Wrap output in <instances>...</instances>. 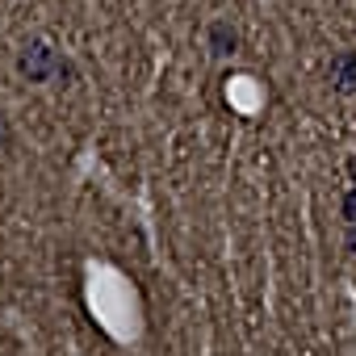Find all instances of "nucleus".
Listing matches in <instances>:
<instances>
[{
	"instance_id": "1",
	"label": "nucleus",
	"mask_w": 356,
	"mask_h": 356,
	"mask_svg": "<svg viewBox=\"0 0 356 356\" xmlns=\"http://www.w3.org/2000/svg\"><path fill=\"white\" fill-rule=\"evenodd\" d=\"M55 67H59V55H55L51 42H42V38L26 42L22 55H17V72H22L30 84H47V80H55Z\"/></svg>"
},
{
	"instance_id": "2",
	"label": "nucleus",
	"mask_w": 356,
	"mask_h": 356,
	"mask_svg": "<svg viewBox=\"0 0 356 356\" xmlns=\"http://www.w3.org/2000/svg\"><path fill=\"white\" fill-rule=\"evenodd\" d=\"M206 47H210L214 59H231V55L239 51V30L218 17V22H210V30H206Z\"/></svg>"
},
{
	"instance_id": "3",
	"label": "nucleus",
	"mask_w": 356,
	"mask_h": 356,
	"mask_svg": "<svg viewBox=\"0 0 356 356\" xmlns=\"http://www.w3.org/2000/svg\"><path fill=\"white\" fill-rule=\"evenodd\" d=\"M331 88L339 97H352L356 92V51H339L331 59Z\"/></svg>"
},
{
	"instance_id": "4",
	"label": "nucleus",
	"mask_w": 356,
	"mask_h": 356,
	"mask_svg": "<svg viewBox=\"0 0 356 356\" xmlns=\"http://www.w3.org/2000/svg\"><path fill=\"white\" fill-rule=\"evenodd\" d=\"M339 214H343V222H348V227H356V189H348V193H343Z\"/></svg>"
},
{
	"instance_id": "5",
	"label": "nucleus",
	"mask_w": 356,
	"mask_h": 356,
	"mask_svg": "<svg viewBox=\"0 0 356 356\" xmlns=\"http://www.w3.org/2000/svg\"><path fill=\"white\" fill-rule=\"evenodd\" d=\"M343 252L356 256V227H348V235H343Z\"/></svg>"
},
{
	"instance_id": "6",
	"label": "nucleus",
	"mask_w": 356,
	"mask_h": 356,
	"mask_svg": "<svg viewBox=\"0 0 356 356\" xmlns=\"http://www.w3.org/2000/svg\"><path fill=\"white\" fill-rule=\"evenodd\" d=\"M348 176H352V181H356V155L348 159Z\"/></svg>"
}]
</instances>
